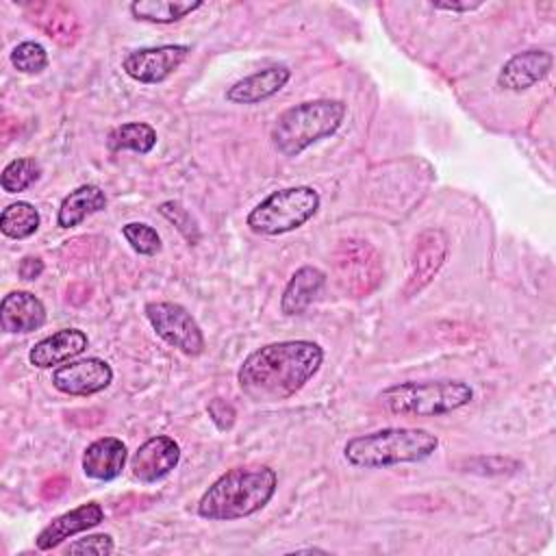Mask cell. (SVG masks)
I'll return each instance as SVG.
<instances>
[{"mask_svg":"<svg viewBox=\"0 0 556 556\" xmlns=\"http://www.w3.org/2000/svg\"><path fill=\"white\" fill-rule=\"evenodd\" d=\"M324 350L315 341H276L254 350L237 371L241 391L254 402H280L295 395L321 367Z\"/></svg>","mask_w":556,"mask_h":556,"instance_id":"obj_1","label":"cell"},{"mask_svg":"<svg viewBox=\"0 0 556 556\" xmlns=\"http://www.w3.org/2000/svg\"><path fill=\"white\" fill-rule=\"evenodd\" d=\"M278 476L267 465L232 467L200 497L198 515L208 521H235L263 510L274 497Z\"/></svg>","mask_w":556,"mask_h":556,"instance_id":"obj_2","label":"cell"},{"mask_svg":"<svg viewBox=\"0 0 556 556\" xmlns=\"http://www.w3.org/2000/svg\"><path fill=\"white\" fill-rule=\"evenodd\" d=\"M439 447V437L426 428H382L348 439L343 456L352 467L380 469L430 458Z\"/></svg>","mask_w":556,"mask_h":556,"instance_id":"obj_3","label":"cell"},{"mask_svg":"<svg viewBox=\"0 0 556 556\" xmlns=\"http://www.w3.org/2000/svg\"><path fill=\"white\" fill-rule=\"evenodd\" d=\"M345 102L341 100H306L282 111L269 132L271 146L282 156H298L313 143L334 135L345 117Z\"/></svg>","mask_w":556,"mask_h":556,"instance_id":"obj_4","label":"cell"},{"mask_svg":"<svg viewBox=\"0 0 556 556\" xmlns=\"http://www.w3.org/2000/svg\"><path fill=\"white\" fill-rule=\"evenodd\" d=\"M380 404L402 417H437L467 406L473 389L463 380H406L378 393Z\"/></svg>","mask_w":556,"mask_h":556,"instance_id":"obj_5","label":"cell"},{"mask_svg":"<svg viewBox=\"0 0 556 556\" xmlns=\"http://www.w3.org/2000/svg\"><path fill=\"white\" fill-rule=\"evenodd\" d=\"M321 198L317 189L308 185L298 187H285L278 191H271L267 198H263L245 217V226L256 235H285L300 226H304L308 219L315 217L319 211Z\"/></svg>","mask_w":556,"mask_h":556,"instance_id":"obj_6","label":"cell"},{"mask_svg":"<svg viewBox=\"0 0 556 556\" xmlns=\"http://www.w3.org/2000/svg\"><path fill=\"white\" fill-rule=\"evenodd\" d=\"M332 261L341 291L352 298H365L376 291L384 274L378 250L365 239H341Z\"/></svg>","mask_w":556,"mask_h":556,"instance_id":"obj_7","label":"cell"},{"mask_svg":"<svg viewBox=\"0 0 556 556\" xmlns=\"http://www.w3.org/2000/svg\"><path fill=\"white\" fill-rule=\"evenodd\" d=\"M152 330L187 356L204 352V334L193 315L176 302H148L143 308Z\"/></svg>","mask_w":556,"mask_h":556,"instance_id":"obj_8","label":"cell"},{"mask_svg":"<svg viewBox=\"0 0 556 556\" xmlns=\"http://www.w3.org/2000/svg\"><path fill=\"white\" fill-rule=\"evenodd\" d=\"M191 48L185 43H165L139 48L122 59V70L137 83L156 85L167 80L189 56Z\"/></svg>","mask_w":556,"mask_h":556,"instance_id":"obj_9","label":"cell"},{"mask_svg":"<svg viewBox=\"0 0 556 556\" xmlns=\"http://www.w3.org/2000/svg\"><path fill=\"white\" fill-rule=\"evenodd\" d=\"M113 382V369L104 358L87 356L59 365L52 371V387L65 395L87 397L104 391Z\"/></svg>","mask_w":556,"mask_h":556,"instance_id":"obj_10","label":"cell"},{"mask_svg":"<svg viewBox=\"0 0 556 556\" xmlns=\"http://www.w3.org/2000/svg\"><path fill=\"white\" fill-rule=\"evenodd\" d=\"M447 237L441 228H426L417 235L410 258V274L404 289L406 298L419 293L432 282V278L439 274L447 258Z\"/></svg>","mask_w":556,"mask_h":556,"instance_id":"obj_11","label":"cell"},{"mask_svg":"<svg viewBox=\"0 0 556 556\" xmlns=\"http://www.w3.org/2000/svg\"><path fill=\"white\" fill-rule=\"evenodd\" d=\"M180 460V445L167 437L156 434L143 441L137 452L130 456V471L139 482L152 484L163 480Z\"/></svg>","mask_w":556,"mask_h":556,"instance_id":"obj_12","label":"cell"},{"mask_svg":"<svg viewBox=\"0 0 556 556\" xmlns=\"http://www.w3.org/2000/svg\"><path fill=\"white\" fill-rule=\"evenodd\" d=\"M104 519V508L98 502H87L80 504L59 517H54L35 539L37 549L41 552H50L54 547H59L65 539L87 532L91 528H96L100 521Z\"/></svg>","mask_w":556,"mask_h":556,"instance_id":"obj_13","label":"cell"},{"mask_svg":"<svg viewBox=\"0 0 556 556\" xmlns=\"http://www.w3.org/2000/svg\"><path fill=\"white\" fill-rule=\"evenodd\" d=\"M554 65V56L547 50L530 48L513 54L497 72V85L506 91H523L543 80Z\"/></svg>","mask_w":556,"mask_h":556,"instance_id":"obj_14","label":"cell"},{"mask_svg":"<svg viewBox=\"0 0 556 556\" xmlns=\"http://www.w3.org/2000/svg\"><path fill=\"white\" fill-rule=\"evenodd\" d=\"M87 345L89 337L80 328H63L37 341L28 352V361L37 369H50L74 361L87 350Z\"/></svg>","mask_w":556,"mask_h":556,"instance_id":"obj_15","label":"cell"},{"mask_svg":"<svg viewBox=\"0 0 556 556\" xmlns=\"http://www.w3.org/2000/svg\"><path fill=\"white\" fill-rule=\"evenodd\" d=\"M46 324V306L30 291H11L0 302V328L9 334H26Z\"/></svg>","mask_w":556,"mask_h":556,"instance_id":"obj_16","label":"cell"},{"mask_svg":"<svg viewBox=\"0 0 556 556\" xmlns=\"http://www.w3.org/2000/svg\"><path fill=\"white\" fill-rule=\"evenodd\" d=\"M128 460V447L117 437H100L83 452V471L87 478L109 482L122 476Z\"/></svg>","mask_w":556,"mask_h":556,"instance_id":"obj_17","label":"cell"},{"mask_svg":"<svg viewBox=\"0 0 556 556\" xmlns=\"http://www.w3.org/2000/svg\"><path fill=\"white\" fill-rule=\"evenodd\" d=\"M291 78V70L287 65H271L258 70L226 89V100L232 104H256L271 96H276Z\"/></svg>","mask_w":556,"mask_h":556,"instance_id":"obj_18","label":"cell"},{"mask_svg":"<svg viewBox=\"0 0 556 556\" xmlns=\"http://www.w3.org/2000/svg\"><path fill=\"white\" fill-rule=\"evenodd\" d=\"M28 20L61 46H72L78 39L80 26L76 13L63 2H30L24 7Z\"/></svg>","mask_w":556,"mask_h":556,"instance_id":"obj_19","label":"cell"},{"mask_svg":"<svg viewBox=\"0 0 556 556\" xmlns=\"http://www.w3.org/2000/svg\"><path fill=\"white\" fill-rule=\"evenodd\" d=\"M324 287H326V274L319 267L304 265L295 269L282 291L280 311L285 315H302L313 304V300L321 293Z\"/></svg>","mask_w":556,"mask_h":556,"instance_id":"obj_20","label":"cell"},{"mask_svg":"<svg viewBox=\"0 0 556 556\" xmlns=\"http://www.w3.org/2000/svg\"><path fill=\"white\" fill-rule=\"evenodd\" d=\"M106 208V193L98 185H80L70 191L56 211L59 228H74L93 213Z\"/></svg>","mask_w":556,"mask_h":556,"instance_id":"obj_21","label":"cell"},{"mask_svg":"<svg viewBox=\"0 0 556 556\" xmlns=\"http://www.w3.org/2000/svg\"><path fill=\"white\" fill-rule=\"evenodd\" d=\"M200 7H204L202 0H137L130 2L128 9L135 20L150 24H174Z\"/></svg>","mask_w":556,"mask_h":556,"instance_id":"obj_22","label":"cell"},{"mask_svg":"<svg viewBox=\"0 0 556 556\" xmlns=\"http://www.w3.org/2000/svg\"><path fill=\"white\" fill-rule=\"evenodd\" d=\"M156 146V130L146 124V122H126L115 126L106 135V148L111 152H137V154H148Z\"/></svg>","mask_w":556,"mask_h":556,"instance_id":"obj_23","label":"cell"},{"mask_svg":"<svg viewBox=\"0 0 556 556\" xmlns=\"http://www.w3.org/2000/svg\"><path fill=\"white\" fill-rule=\"evenodd\" d=\"M39 211L26 200L9 204L0 215V230L9 239H28L39 230Z\"/></svg>","mask_w":556,"mask_h":556,"instance_id":"obj_24","label":"cell"},{"mask_svg":"<svg viewBox=\"0 0 556 556\" xmlns=\"http://www.w3.org/2000/svg\"><path fill=\"white\" fill-rule=\"evenodd\" d=\"M41 176V165L33 156H17L9 161L0 174V187L7 193H20L33 187Z\"/></svg>","mask_w":556,"mask_h":556,"instance_id":"obj_25","label":"cell"},{"mask_svg":"<svg viewBox=\"0 0 556 556\" xmlns=\"http://www.w3.org/2000/svg\"><path fill=\"white\" fill-rule=\"evenodd\" d=\"M122 237L141 256H154L163 248L161 235L156 232V228H152L150 224H143V222L124 224L122 226Z\"/></svg>","mask_w":556,"mask_h":556,"instance_id":"obj_26","label":"cell"},{"mask_svg":"<svg viewBox=\"0 0 556 556\" xmlns=\"http://www.w3.org/2000/svg\"><path fill=\"white\" fill-rule=\"evenodd\" d=\"M48 52L37 41H22L11 52V63L22 74H39L48 67Z\"/></svg>","mask_w":556,"mask_h":556,"instance_id":"obj_27","label":"cell"},{"mask_svg":"<svg viewBox=\"0 0 556 556\" xmlns=\"http://www.w3.org/2000/svg\"><path fill=\"white\" fill-rule=\"evenodd\" d=\"M159 213L176 226V230L187 239L189 245H195L200 241V226L193 219V215L176 200H165L159 204Z\"/></svg>","mask_w":556,"mask_h":556,"instance_id":"obj_28","label":"cell"},{"mask_svg":"<svg viewBox=\"0 0 556 556\" xmlns=\"http://www.w3.org/2000/svg\"><path fill=\"white\" fill-rule=\"evenodd\" d=\"M115 543L111 534H87L83 539H76L65 547V554H96V556H106L113 554Z\"/></svg>","mask_w":556,"mask_h":556,"instance_id":"obj_29","label":"cell"},{"mask_svg":"<svg viewBox=\"0 0 556 556\" xmlns=\"http://www.w3.org/2000/svg\"><path fill=\"white\" fill-rule=\"evenodd\" d=\"M206 413H208L211 421L217 426V430H230L235 426L237 410L230 402H226L222 397H213L206 406Z\"/></svg>","mask_w":556,"mask_h":556,"instance_id":"obj_30","label":"cell"},{"mask_svg":"<svg viewBox=\"0 0 556 556\" xmlns=\"http://www.w3.org/2000/svg\"><path fill=\"white\" fill-rule=\"evenodd\" d=\"M17 274L24 280H37L43 274V261L37 256H24L17 265Z\"/></svg>","mask_w":556,"mask_h":556,"instance_id":"obj_31","label":"cell"},{"mask_svg":"<svg viewBox=\"0 0 556 556\" xmlns=\"http://www.w3.org/2000/svg\"><path fill=\"white\" fill-rule=\"evenodd\" d=\"M430 7L432 9H439V11H454V13H469V11H476V9H480L482 7V2L480 0H476V2H469V0H465V2H450V0H443V2H430Z\"/></svg>","mask_w":556,"mask_h":556,"instance_id":"obj_32","label":"cell"},{"mask_svg":"<svg viewBox=\"0 0 556 556\" xmlns=\"http://www.w3.org/2000/svg\"><path fill=\"white\" fill-rule=\"evenodd\" d=\"M326 554V549H319V547H300V549H295L293 554Z\"/></svg>","mask_w":556,"mask_h":556,"instance_id":"obj_33","label":"cell"}]
</instances>
